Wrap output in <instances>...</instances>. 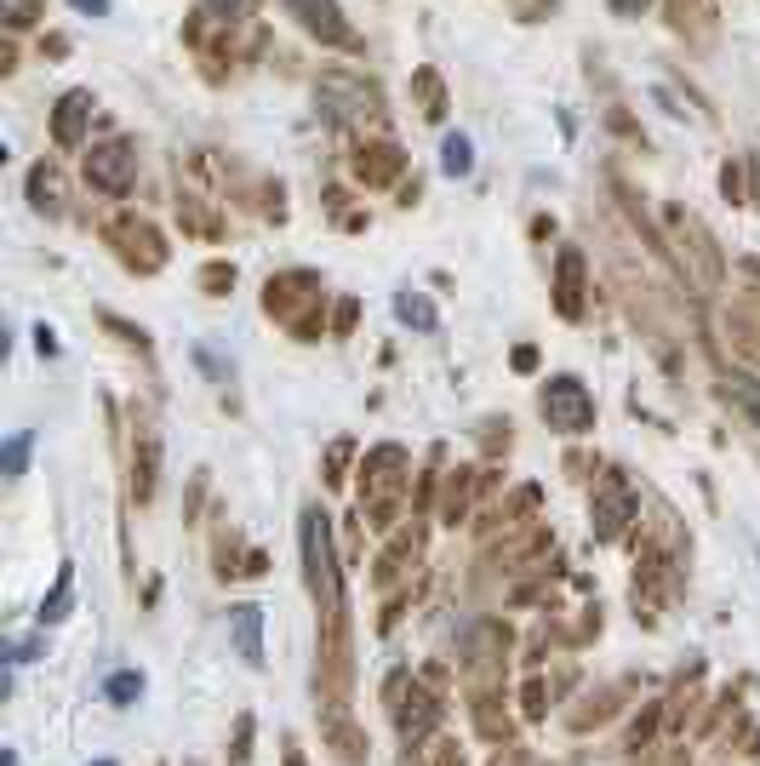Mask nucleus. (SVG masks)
<instances>
[{
	"mask_svg": "<svg viewBox=\"0 0 760 766\" xmlns=\"http://www.w3.org/2000/svg\"><path fill=\"white\" fill-rule=\"evenodd\" d=\"M543 418L560 435H583V429L595 424V401H589V389L578 378H549L543 383Z\"/></svg>",
	"mask_w": 760,
	"mask_h": 766,
	"instance_id": "obj_1",
	"label": "nucleus"
},
{
	"mask_svg": "<svg viewBox=\"0 0 760 766\" xmlns=\"http://www.w3.org/2000/svg\"><path fill=\"white\" fill-rule=\"evenodd\" d=\"M303 566H309V589L326 595V606H338V566H332V532H326V515L309 509L303 515Z\"/></svg>",
	"mask_w": 760,
	"mask_h": 766,
	"instance_id": "obj_2",
	"label": "nucleus"
},
{
	"mask_svg": "<svg viewBox=\"0 0 760 766\" xmlns=\"http://www.w3.org/2000/svg\"><path fill=\"white\" fill-rule=\"evenodd\" d=\"M86 172H92V183H98V189H115V195H126V189H132V178H138V155H132V143H98V149L86 155Z\"/></svg>",
	"mask_w": 760,
	"mask_h": 766,
	"instance_id": "obj_3",
	"label": "nucleus"
},
{
	"mask_svg": "<svg viewBox=\"0 0 760 766\" xmlns=\"http://www.w3.org/2000/svg\"><path fill=\"white\" fill-rule=\"evenodd\" d=\"M229 629H235V646L246 664H263V612L258 606H235L229 612Z\"/></svg>",
	"mask_w": 760,
	"mask_h": 766,
	"instance_id": "obj_4",
	"label": "nucleus"
},
{
	"mask_svg": "<svg viewBox=\"0 0 760 766\" xmlns=\"http://www.w3.org/2000/svg\"><path fill=\"white\" fill-rule=\"evenodd\" d=\"M292 12H303V23L315 29V35H326V41H349V29L338 23V6L332 0H286Z\"/></svg>",
	"mask_w": 760,
	"mask_h": 766,
	"instance_id": "obj_5",
	"label": "nucleus"
},
{
	"mask_svg": "<svg viewBox=\"0 0 760 766\" xmlns=\"http://www.w3.org/2000/svg\"><path fill=\"white\" fill-rule=\"evenodd\" d=\"M440 172H446V178H469V172H475V143L463 138V132L446 138V149H440Z\"/></svg>",
	"mask_w": 760,
	"mask_h": 766,
	"instance_id": "obj_6",
	"label": "nucleus"
},
{
	"mask_svg": "<svg viewBox=\"0 0 760 766\" xmlns=\"http://www.w3.org/2000/svg\"><path fill=\"white\" fill-rule=\"evenodd\" d=\"M86 109H92V98L86 92H69V98L58 103V138L75 143L80 138V121H86Z\"/></svg>",
	"mask_w": 760,
	"mask_h": 766,
	"instance_id": "obj_7",
	"label": "nucleus"
},
{
	"mask_svg": "<svg viewBox=\"0 0 760 766\" xmlns=\"http://www.w3.org/2000/svg\"><path fill=\"white\" fill-rule=\"evenodd\" d=\"M726 395H732V401H738L743 412L760 424V378H749V372H732V378H726Z\"/></svg>",
	"mask_w": 760,
	"mask_h": 766,
	"instance_id": "obj_8",
	"label": "nucleus"
},
{
	"mask_svg": "<svg viewBox=\"0 0 760 766\" xmlns=\"http://www.w3.org/2000/svg\"><path fill=\"white\" fill-rule=\"evenodd\" d=\"M103 692H109V704H132V698H143V675L138 669H120V675L103 681Z\"/></svg>",
	"mask_w": 760,
	"mask_h": 766,
	"instance_id": "obj_9",
	"label": "nucleus"
},
{
	"mask_svg": "<svg viewBox=\"0 0 760 766\" xmlns=\"http://www.w3.org/2000/svg\"><path fill=\"white\" fill-rule=\"evenodd\" d=\"M395 315H400V321H412V326H423V332L435 326V309H429L418 292H400V298H395Z\"/></svg>",
	"mask_w": 760,
	"mask_h": 766,
	"instance_id": "obj_10",
	"label": "nucleus"
},
{
	"mask_svg": "<svg viewBox=\"0 0 760 766\" xmlns=\"http://www.w3.org/2000/svg\"><path fill=\"white\" fill-rule=\"evenodd\" d=\"M23 458H29V435H12V441H6V475H12V481L23 475Z\"/></svg>",
	"mask_w": 760,
	"mask_h": 766,
	"instance_id": "obj_11",
	"label": "nucleus"
},
{
	"mask_svg": "<svg viewBox=\"0 0 760 766\" xmlns=\"http://www.w3.org/2000/svg\"><path fill=\"white\" fill-rule=\"evenodd\" d=\"M63 606H69V572H63V578H58V589H52V601L40 606V618L52 624V618H63Z\"/></svg>",
	"mask_w": 760,
	"mask_h": 766,
	"instance_id": "obj_12",
	"label": "nucleus"
},
{
	"mask_svg": "<svg viewBox=\"0 0 760 766\" xmlns=\"http://www.w3.org/2000/svg\"><path fill=\"white\" fill-rule=\"evenodd\" d=\"M206 6H212L218 18H246V12H252V0H206Z\"/></svg>",
	"mask_w": 760,
	"mask_h": 766,
	"instance_id": "obj_13",
	"label": "nucleus"
},
{
	"mask_svg": "<svg viewBox=\"0 0 760 766\" xmlns=\"http://www.w3.org/2000/svg\"><path fill=\"white\" fill-rule=\"evenodd\" d=\"M69 6H75V12H92V18H103V12H109V0H69Z\"/></svg>",
	"mask_w": 760,
	"mask_h": 766,
	"instance_id": "obj_14",
	"label": "nucleus"
},
{
	"mask_svg": "<svg viewBox=\"0 0 760 766\" xmlns=\"http://www.w3.org/2000/svg\"><path fill=\"white\" fill-rule=\"evenodd\" d=\"M6 12H12V23H29V0H6Z\"/></svg>",
	"mask_w": 760,
	"mask_h": 766,
	"instance_id": "obj_15",
	"label": "nucleus"
},
{
	"mask_svg": "<svg viewBox=\"0 0 760 766\" xmlns=\"http://www.w3.org/2000/svg\"><path fill=\"white\" fill-rule=\"evenodd\" d=\"M612 6H618V12H640V6H646V0H612Z\"/></svg>",
	"mask_w": 760,
	"mask_h": 766,
	"instance_id": "obj_16",
	"label": "nucleus"
},
{
	"mask_svg": "<svg viewBox=\"0 0 760 766\" xmlns=\"http://www.w3.org/2000/svg\"><path fill=\"white\" fill-rule=\"evenodd\" d=\"M98 766H109V761H98Z\"/></svg>",
	"mask_w": 760,
	"mask_h": 766,
	"instance_id": "obj_17",
	"label": "nucleus"
}]
</instances>
